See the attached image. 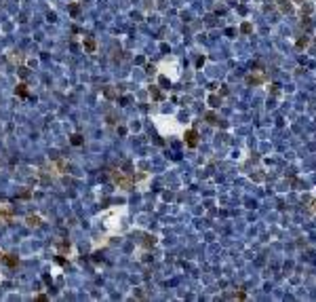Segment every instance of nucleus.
Masks as SVG:
<instances>
[{
	"instance_id": "obj_1",
	"label": "nucleus",
	"mask_w": 316,
	"mask_h": 302,
	"mask_svg": "<svg viewBox=\"0 0 316 302\" xmlns=\"http://www.w3.org/2000/svg\"><path fill=\"white\" fill-rule=\"evenodd\" d=\"M196 137H198V135H196V131H194V129H190V131L185 133V142H188V146H192V148L196 146V142H198Z\"/></svg>"
},
{
	"instance_id": "obj_2",
	"label": "nucleus",
	"mask_w": 316,
	"mask_h": 302,
	"mask_svg": "<svg viewBox=\"0 0 316 302\" xmlns=\"http://www.w3.org/2000/svg\"><path fill=\"white\" fill-rule=\"evenodd\" d=\"M84 49H87L89 53H93V51H95V42H93V40H84Z\"/></svg>"
},
{
	"instance_id": "obj_3",
	"label": "nucleus",
	"mask_w": 316,
	"mask_h": 302,
	"mask_svg": "<svg viewBox=\"0 0 316 302\" xmlns=\"http://www.w3.org/2000/svg\"><path fill=\"white\" fill-rule=\"evenodd\" d=\"M263 80V76H249V85H259Z\"/></svg>"
},
{
	"instance_id": "obj_4",
	"label": "nucleus",
	"mask_w": 316,
	"mask_h": 302,
	"mask_svg": "<svg viewBox=\"0 0 316 302\" xmlns=\"http://www.w3.org/2000/svg\"><path fill=\"white\" fill-rule=\"evenodd\" d=\"M251 23H242V34H251Z\"/></svg>"
},
{
	"instance_id": "obj_5",
	"label": "nucleus",
	"mask_w": 316,
	"mask_h": 302,
	"mask_svg": "<svg viewBox=\"0 0 316 302\" xmlns=\"http://www.w3.org/2000/svg\"><path fill=\"white\" fill-rule=\"evenodd\" d=\"M4 260H7V264H9V266H15V264H17V260H15V258H11V256H9V258H4Z\"/></svg>"
},
{
	"instance_id": "obj_6",
	"label": "nucleus",
	"mask_w": 316,
	"mask_h": 302,
	"mask_svg": "<svg viewBox=\"0 0 316 302\" xmlns=\"http://www.w3.org/2000/svg\"><path fill=\"white\" fill-rule=\"evenodd\" d=\"M72 144H76V146H78V144H80V135H74V139H72Z\"/></svg>"
},
{
	"instance_id": "obj_7",
	"label": "nucleus",
	"mask_w": 316,
	"mask_h": 302,
	"mask_svg": "<svg viewBox=\"0 0 316 302\" xmlns=\"http://www.w3.org/2000/svg\"><path fill=\"white\" fill-rule=\"evenodd\" d=\"M78 11H80V9H78V4H72V13H74V15H78Z\"/></svg>"
},
{
	"instance_id": "obj_8",
	"label": "nucleus",
	"mask_w": 316,
	"mask_h": 302,
	"mask_svg": "<svg viewBox=\"0 0 316 302\" xmlns=\"http://www.w3.org/2000/svg\"><path fill=\"white\" fill-rule=\"evenodd\" d=\"M314 211H316V203H314Z\"/></svg>"
}]
</instances>
